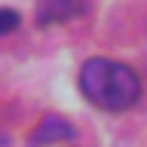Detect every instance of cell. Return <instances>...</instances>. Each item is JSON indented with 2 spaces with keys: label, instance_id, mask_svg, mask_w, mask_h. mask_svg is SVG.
<instances>
[{
  "label": "cell",
  "instance_id": "cell-3",
  "mask_svg": "<svg viewBox=\"0 0 147 147\" xmlns=\"http://www.w3.org/2000/svg\"><path fill=\"white\" fill-rule=\"evenodd\" d=\"M74 138V126L61 117H46L40 119V126L31 132V147H43V144H55V141H71Z\"/></svg>",
  "mask_w": 147,
  "mask_h": 147
},
{
  "label": "cell",
  "instance_id": "cell-2",
  "mask_svg": "<svg viewBox=\"0 0 147 147\" xmlns=\"http://www.w3.org/2000/svg\"><path fill=\"white\" fill-rule=\"evenodd\" d=\"M86 6V0H37V22L40 25H58L67 18H77Z\"/></svg>",
  "mask_w": 147,
  "mask_h": 147
},
{
  "label": "cell",
  "instance_id": "cell-4",
  "mask_svg": "<svg viewBox=\"0 0 147 147\" xmlns=\"http://www.w3.org/2000/svg\"><path fill=\"white\" fill-rule=\"evenodd\" d=\"M18 25H22V22H18L16 9H0V34H12Z\"/></svg>",
  "mask_w": 147,
  "mask_h": 147
},
{
  "label": "cell",
  "instance_id": "cell-1",
  "mask_svg": "<svg viewBox=\"0 0 147 147\" xmlns=\"http://www.w3.org/2000/svg\"><path fill=\"white\" fill-rule=\"evenodd\" d=\"M80 92L101 110H129L141 95V80L129 64L110 58H89L80 71Z\"/></svg>",
  "mask_w": 147,
  "mask_h": 147
}]
</instances>
